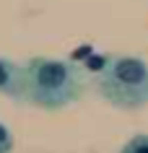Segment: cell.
I'll list each match as a JSON object with an SVG mask.
<instances>
[{"label": "cell", "mask_w": 148, "mask_h": 153, "mask_svg": "<svg viewBox=\"0 0 148 153\" xmlns=\"http://www.w3.org/2000/svg\"><path fill=\"white\" fill-rule=\"evenodd\" d=\"M122 153H148V135H138L125 145Z\"/></svg>", "instance_id": "cell-3"}, {"label": "cell", "mask_w": 148, "mask_h": 153, "mask_svg": "<svg viewBox=\"0 0 148 153\" xmlns=\"http://www.w3.org/2000/svg\"><path fill=\"white\" fill-rule=\"evenodd\" d=\"M26 86L34 99L42 101H65L73 96V70L65 62L55 60H34L26 68Z\"/></svg>", "instance_id": "cell-1"}, {"label": "cell", "mask_w": 148, "mask_h": 153, "mask_svg": "<svg viewBox=\"0 0 148 153\" xmlns=\"http://www.w3.org/2000/svg\"><path fill=\"white\" fill-rule=\"evenodd\" d=\"M8 81H10V65L0 60V88H8Z\"/></svg>", "instance_id": "cell-4"}, {"label": "cell", "mask_w": 148, "mask_h": 153, "mask_svg": "<svg viewBox=\"0 0 148 153\" xmlns=\"http://www.w3.org/2000/svg\"><path fill=\"white\" fill-rule=\"evenodd\" d=\"M10 143H13V140H10L8 130L0 125V153H8V151H10Z\"/></svg>", "instance_id": "cell-5"}, {"label": "cell", "mask_w": 148, "mask_h": 153, "mask_svg": "<svg viewBox=\"0 0 148 153\" xmlns=\"http://www.w3.org/2000/svg\"><path fill=\"white\" fill-rule=\"evenodd\" d=\"M112 86L107 94L117 104H146L148 101V65L138 57H117L109 68Z\"/></svg>", "instance_id": "cell-2"}]
</instances>
